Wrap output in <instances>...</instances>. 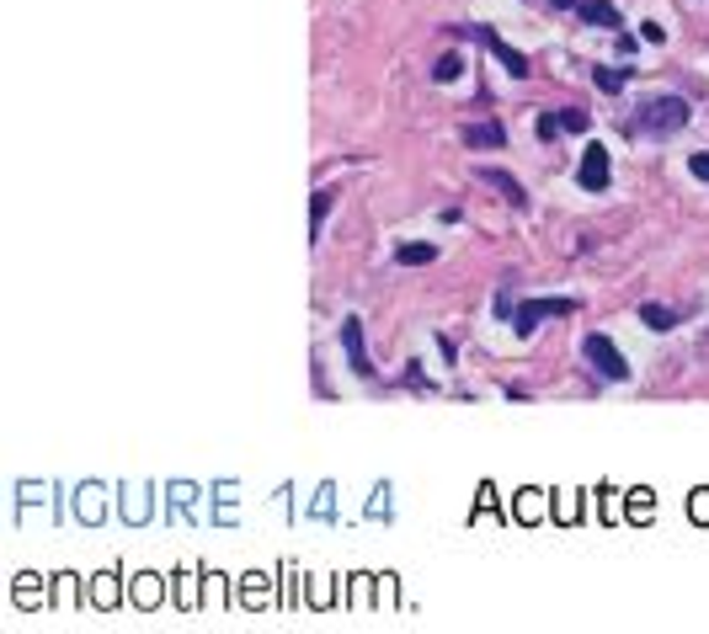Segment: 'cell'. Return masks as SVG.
Instances as JSON below:
<instances>
[{
    "label": "cell",
    "mask_w": 709,
    "mask_h": 634,
    "mask_svg": "<svg viewBox=\"0 0 709 634\" xmlns=\"http://www.w3.org/2000/svg\"><path fill=\"white\" fill-rule=\"evenodd\" d=\"M688 117H694V107H688L683 96H650V102H640V113H635V128H646V133H677Z\"/></svg>",
    "instance_id": "cell-1"
},
{
    "label": "cell",
    "mask_w": 709,
    "mask_h": 634,
    "mask_svg": "<svg viewBox=\"0 0 709 634\" xmlns=\"http://www.w3.org/2000/svg\"><path fill=\"white\" fill-rule=\"evenodd\" d=\"M582 352H587V363L603 373V379H630V363H624V352L608 342L603 331H592L587 342H582Z\"/></svg>",
    "instance_id": "cell-2"
},
{
    "label": "cell",
    "mask_w": 709,
    "mask_h": 634,
    "mask_svg": "<svg viewBox=\"0 0 709 634\" xmlns=\"http://www.w3.org/2000/svg\"><path fill=\"white\" fill-rule=\"evenodd\" d=\"M549 315H576V299H523L518 304V315H512V326L529 336L539 320H549Z\"/></svg>",
    "instance_id": "cell-3"
},
{
    "label": "cell",
    "mask_w": 709,
    "mask_h": 634,
    "mask_svg": "<svg viewBox=\"0 0 709 634\" xmlns=\"http://www.w3.org/2000/svg\"><path fill=\"white\" fill-rule=\"evenodd\" d=\"M608 176H613L608 150H603V144H587V150H582V166H576V181H582L587 192H603V187H608Z\"/></svg>",
    "instance_id": "cell-4"
},
{
    "label": "cell",
    "mask_w": 709,
    "mask_h": 634,
    "mask_svg": "<svg viewBox=\"0 0 709 634\" xmlns=\"http://www.w3.org/2000/svg\"><path fill=\"white\" fill-rule=\"evenodd\" d=\"M465 32H470V38H480V43H485L491 54L502 59V69H507V75H518V80H523V75H529V69H533L529 59L518 54V49H507V43H502V38H496L491 27H465Z\"/></svg>",
    "instance_id": "cell-5"
},
{
    "label": "cell",
    "mask_w": 709,
    "mask_h": 634,
    "mask_svg": "<svg viewBox=\"0 0 709 634\" xmlns=\"http://www.w3.org/2000/svg\"><path fill=\"white\" fill-rule=\"evenodd\" d=\"M474 176H480V187H496L512 208H529V192H523V181L518 176H507V171H491V166H474Z\"/></svg>",
    "instance_id": "cell-6"
},
{
    "label": "cell",
    "mask_w": 709,
    "mask_h": 634,
    "mask_svg": "<svg viewBox=\"0 0 709 634\" xmlns=\"http://www.w3.org/2000/svg\"><path fill=\"white\" fill-rule=\"evenodd\" d=\"M576 16H582L587 27H608V32H619V5H613V0H576Z\"/></svg>",
    "instance_id": "cell-7"
},
{
    "label": "cell",
    "mask_w": 709,
    "mask_h": 634,
    "mask_svg": "<svg viewBox=\"0 0 709 634\" xmlns=\"http://www.w3.org/2000/svg\"><path fill=\"white\" fill-rule=\"evenodd\" d=\"M161 576H150V571H139V576H128V602L134 608H161Z\"/></svg>",
    "instance_id": "cell-8"
},
{
    "label": "cell",
    "mask_w": 709,
    "mask_h": 634,
    "mask_svg": "<svg viewBox=\"0 0 709 634\" xmlns=\"http://www.w3.org/2000/svg\"><path fill=\"white\" fill-rule=\"evenodd\" d=\"M502 139H507V133H502V123H491V117H485V123H465V144H470V150H502Z\"/></svg>",
    "instance_id": "cell-9"
},
{
    "label": "cell",
    "mask_w": 709,
    "mask_h": 634,
    "mask_svg": "<svg viewBox=\"0 0 709 634\" xmlns=\"http://www.w3.org/2000/svg\"><path fill=\"white\" fill-rule=\"evenodd\" d=\"M342 346H347L353 368L368 379V373H373V363H368V352H363V320H347V326H342Z\"/></svg>",
    "instance_id": "cell-10"
},
{
    "label": "cell",
    "mask_w": 709,
    "mask_h": 634,
    "mask_svg": "<svg viewBox=\"0 0 709 634\" xmlns=\"http://www.w3.org/2000/svg\"><path fill=\"white\" fill-rule=\"evenodd\" d=\"M512 518L518 522H544V491H518V496H512Z\"/></svg>",
    "instance_id": "cell-11"
},
{
    "label": "cell",
    "mask_w": 709,
    "mask_h": 634,
    "mask_svg": "<svg viewBox=\"0 0 709 634\" xmlns=\"http://www.w3.org/2000/svg\"><path fill=\"white\" fill-rule=\"evenodd\" d=\"M395 262H401V267H427V262H437V245H432V240H406V245L395 251Z\"/></svg>",
    "instance_id": "cell-12"
},
{
    "label": "cell",
    "mask_w": 709,
    "mask_h": 634,
    "mask_svg": "<svg viewBox=\"0 0 709 634\" xmlns=\"http://www.w3.org/2000/svg\"><path fill=\"white\" fill-rule=\"evenodd\" d=\"M86 602L113 608V602H118V576H107V571H102V576H91V581H86Z\"/></svg>",
    "instance_id": "cell-13"
},
{
    "label": "cell",
    "mask_w": 709,
    "mask_h": 634,
    "mask_svg": "<svg viewBox=\"0 0 709 634\" xmlns=\"http://www.w3.org/2000/svg\"><path fill=\"white\" fill-rule=\"evenodd\" d=\"M171 597H177V602H187V608H203V597H198V581H192V571H177V581H171Z\"/></svg>",
    "instance_id": "cell-14"
},
{
    "label": "cell",
    "mask_w": 709,
    "mask_h": 634,
    "mask_svg": "<svg viewBox=\"0 0 709 634\" xmlns=\"http://www.w3.org/2000/svg\"><path fill=\"white\" fill-rule=\"evenodd\" d=\"M75 512H80V522H97L107 507H102V496H97V485H86L80 491V501H75Z\"/></svg>",
    "instance_id": "cell-15"
},
{
    "label": "cell",
    "mask_w": 709,
    "mask_h": 634,
    "mask_svg": "<svg viewBox=\"0 0 709 634\" xmlns=\"http://www.w3.org/2000/svg\"><path fill=\"white\" fill-rule=\"evenodd\" d=\"M640 320H646L650 331H672V326H677V315L661 309V304H640Z\"/></svg>",
    "instance_id": "cell-16"
},
{
    "label": "cell",
    "mask_w": 709,
    "mask_h": 634,
    "mask_svg": "<svg viewBox=\"0 0 709 634\" xmlns=\"http://www.w3.org/2000/svg\"><path fill=\"white\" fill-rule=\"evenodd\" d=\"M624 496H630V522L656 518V496H646V491H624Z\"/></svg>",
    "instance_id": "cell-17"
},
{
    "label": "cell",
    "mask_w": 709,
    "mask_h": 634,
    "mask_svg": "<svg viewBox=\"0 0 709 634\" xmlns=\"http://www.w3.org/2000/svg\"><path fill=\"white\" fill-rule=\"evenodd\" d=\"M459 75H465V59H459V54H443L437 64H432V80H443V86L459 80Z\"/></svg>",
    "instance_id": "cell-18"
},
{
    "label": "cell",
    "mask_w": 709,
    "mask_h": 634,
    "mask_svg": "<svg viewBox=\"0 0 709 634\" xmlns=\"http://www.w3.org/2000/svg\"><path fill=\"white\" fill-rule=\"evenodd\" d=\"M326 214H331V192H315V203H309V240L320 234V225H326Z\"/></svg>",
    "instance_id": "cell-19"
},
{
    "label": "cell",
    "mask_w": 709,
    "mask_h": 634,
    "mask_svg": "<svg viewBox=\"0 0 709 634\" xmlns=\"http://www.w3.org/2000/svg\"><path fill=\"white\" fill-rule=\"evenodd\" d=\"M16 602H22V608H38V602H43V592H38V576H22V581H16Z\"/></svg>",
    "instance_id": "cell-20"
},
{
    "label": "cell",
    "mask_w": 709,
    "mask_h": 634,
    "mask_svg": "<svg viewBox=\"0 0 709 634\" xmlns=\"http://www.w3.org/2000/svg\"><path fill=\"white\" fill-rule=\"evenodd\" d=\"M592 80H597L603 91H619V86L630 80V69H608V64H603V69H592Z\"/></svg>",
    "instance_id": "cell-21"
},
{
    "label": "cell",
    "mask_w": 709,
    "mask_h": 634,
    "mask_svg": "<svg viewBox=\"0 0 709 634\" xmlns=\"http://www.w3.org/2000/svg\"><path fill=\"white\" fill-rule=\"evenodd\" d=\"M555 518H560V522H576V518H582L576 496H555Z\"/></svg>",
    "instance_id": "cell-22"
},
{
    "label": "cell",
    "mask_w": 709,
    "mask_h": 634,
    "mask_svg": "<svg viewBox=\"0 0 709 634\" xmlns=\"http://www.w3.org/2000/svg\"><path fill=\"white\" fill-rule=\"evenodd\" d=\"M688 512H694V522H709V491H694V496H688Z\"/></svg>",
    "instance_id": "cell-23"
},
{
    "label": "cell",
    "mask_w": 709,
    "mask_h": 634,
    "mask_svg": "<svg viewBox=\"0 0 709 634\" xmlns=\"http://www.w3.org/2000/svg\"><path fill=\"white\" fill-rule=\"evenodd\" d=\"M555 117H560L566 133H582V128H587V113H555Z\"/></svg>",
    "instance_id": "cell-24"
},
{
    "label": "cell",
    "mask_w": 709,
    "mask_h": 634,
    "mask_svg": "<svg viewBox=\"0 0 709 634\" xmlns=\"http://www.w3.org/2000/svg\"><path fill=\"white\" fill-rule=\"evenodd\" d=\"M262 597H267V592H262V576H245V602L262 608Z\"/></svg>",
    "instance_id": "cell-25"
},
{
    "label": "cell",
    "mask_w": 709,
    "mask_h": 634,
    "mask_svg": "<svg viewBox=\"0 0 709 634\" xmlns=\"http://www.w3.org/2000/svg\"><path fill=\"white\" fill-rule=\"evenodd\" d=\"M688 171L699 176V181H709V155H694V161H688Z\"/></svg>",
    "instance_id": "cell-26"
},
{
    "label": "cell",
    "mask_w": 709,
    "mask_h": 634,
    "mask_svg": "<svg viewBox=\"0 0 709 634\" xmlns=\"http://www.w3.org/2000/svg\"><path fill=\"white\" fill-rule=\"evenodd\" d=\"M640 38H646V43H661V38H667V32H661V27H656V22H640Z\"/></svg>",
    "instance_id": "cell-27"
},
{
    "label": "cell",
    "mask_w": 709,
    "mask_h": 634,
    "mask_svg": "<svg viewBox=\"0 0 709 634\" xmlns=\"http://www.w3.org/2000/svg\"><path fill=\"white\" fill-rule=\"evenodd\" d=\"M555 5H571V11H576V0H555Z\"/></svg>",
    "instance_id": "cell-28"
}]
</instances>
